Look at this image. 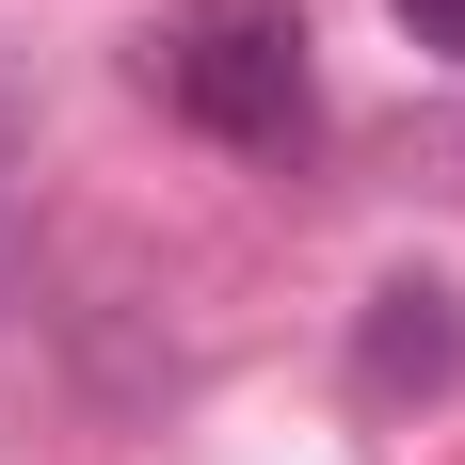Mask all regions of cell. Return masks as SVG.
I'll list each match as a JSON object with an SVG mask.
<instances>
[{
	"label": "cell",
	"mask_w": 465,
	"mask_h": 465,
	"mask_svg": "<svg viewBox=\"0 0 465 465\" xmlns=\"http://www.w3.org/2000/svg\"><path fill=\"white\" fill-rule=\"evenodd\" d=\"M129 64H144V96H161L193 144H225V161H305V144H322L305 0H177Z\"/></svg>",
	"instance_id": "6da1fadb"
},
{
	"label": "cell",
	"mask_w": 465,
	"mask_h": 465,
	"mask_svg": "<svg viewBox=\"0 0 465 465\" xmlns=\"http://www.w3.org/2000/svg\"><path fill=\"white\" fill-rule=\"evenodd\" d=\"M401 33H418V64H465V0H385Z\"/></svg>",
	"instance_id": "3957f363"
},
{
	"label": "cell",
	"mask_w": 465,
	"mask_h": 465,
	"mask_svg": "<svg viewBox=\"0 0 465 465\" xmlns=\"http://www.w3.org/2000/svg\"><path fill=\"white\" fill-rule=\"evenodd\" d=\"M450 385H465V289L450 273H385L353 305V401L370 418H433Z\"/></svg>",
	"instance_id": "7a4b0ae2"
}]
</instances>
